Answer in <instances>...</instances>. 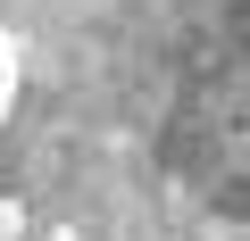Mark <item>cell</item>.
Returning a JSON list of instances; mask_svg holds the SVG:
<instances>
[{"instance_id": "obj_1", "label": "cell", "mask_w": 250, "mask_h": 241, "mask_svg": "<svg viewBox=\"0 0 250 241\" xmlns=\"http://www.w3.org/2000/svg\"><path fill=\"white\" fill-rule=\"evenodd\" d=\"M17 92H25V58H17V34H0V125H9Z\"/></svg>"}]
</instances>
